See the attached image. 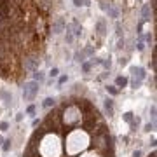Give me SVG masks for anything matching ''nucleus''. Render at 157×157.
I'll return each instance as SVG.
<instances>
[{
  "label": "nucleus",
  "mask_w": 157,
  "mask_h": 157,
  "mask_svg": "<svg viewBox=\"0 0 157 157\" xmlns=\"http://www.w3.org/2000/svg\"><path fill=\"white\" fill-rule=\"evenodd\" d=\"M136 49H138V51H143V49H145V44L140 40V42H138V45H136Z\"/></svg>",
  "instance_id": "obj_30"
},
{
  "label": "nucleus",
  "mask_w": 157,
  "mask_h": 157,
  "mask_svg": "<svg viewBox=\"0 0 157 157\" xmlns=\"http://www.w3.org/2000/svg\"><path fill=\"white\" fill-rule=\"evenodd\" d=\"M119 65H121V67H126V65H128V58H121V59H119Z\"/></svg>",
  "instance_id": "obj_29"
},
{
  "label": "nucleus",
  "mask_w": 157,
  "mask_h": 157,
  "mask_svg": "<svg viewBox=\"0 0 157 157\" xmlns=\"http://www.w3.org/2000/svg\"><path fill=\"white\" fill-rule=\"evenodd\" d=\"M124 47V39H119V42H117V49H122Z\"/></svg>",
  "instance_id": "obj_32"
},
{
  "label": "nucleus",
  "mask_w": 157,
  "mask_h": 157,
  "mask_svg": "<svg viewBox=\"0 0 157 157\" xmlns=\"http://www.w3.org/2000/svg\"><path fill=\"white\" fill-rule=\"evenodd\" d=\"M103 110H105V115H107V117H113L115 103H113L112 98H105V100H103Z\"/></svg>",
  "instance_id": "obj_4"
},
{
  "label": "nucleus",
  "mask_w": 157,
  "mask_h": 157,
  "mask_svg": "<svg viewBox=\"0 0 157 157\" xmlns=\"http://www.w3.org/2000/svg\"><path fill=\"white\" fill-rule=\"evenodd\" d=\"M73 59H75V61H77V63H84V61H87V59H86V56H84V52H82V51H77V52L73 54Z\"/></svg>",
  "instance_id": "obj_13"
},
{
  "label": "nucleus",
  "mask_w": 157,
  "mask_h": 157,
  "mask_svg": "<svg viewBox=\"0 0 157 157\" xmlns=\"http://www.w3.org/2000/svg\"><path fill=\"white\" fill-rule=\"evenodd\" d=\"M73 6L75 7H87L89 6V0H73Z\"/></svg>",
  "instance_id": "obj_18"
},
{
  "label": "nucleus",
  "mask_w": 157,
  "mask_h": 157,
  "mask_svg": "<svg viewBox=\"0 0 157 157\" xmlns=\"http://www.w3.org/2000/svg\"><path fill=\"white\" fill-rule=\"evenodd\" d=\"M0 147H2V150H4V152L7 154V152H9V150L12 148V140H11V138H7V140H4Z\"/></svg>",
  "instance_id": "obj_12"
},
{
  "label": "nucleus",
  "mask_w": 157,
  "mask_h": 157,
  "mask_svg": "<svg viewBox=\"0 0 157 157\" xmlns=\"http://www.w3.org/2000/svg\"><path fill=\"white\" fill-rule=\"evenodd\" d=\"M33 80L35 82H39V84H42L45 80V72H42V70H37V72L33 73Z\"/></svg>",
  "instance_id": "obj_10"
},
{
  "label": "nucleus",
  "mask_w": 157,
  "mask_h": 157,
  "mask_svg": "<svg viewBox=\"0 0 157 157\" xmlns=\"http://www.w3.org/2000/svg\"><path fill=\"white\" fill-rule=\"evenodd\" d=\"M129 84V78L128 77H124V75H119V77H115V87L117 89H124V87H128Z\"/></svg>",
  "instance_id": "obj_7"
},
{
  "label": "nucleus",
  "mask_w": 157,
  "mask_h": 157,
  "mask_svg": "<svg viewBox=\"0 0 157 157\" xmlns=\"http://www.w3.org/2000/svg\"><path fill=\"white\" fill-rule=\"evenodd\" d=\"M26 117V113L25 112H17L16 113V122H23V119Z\"/></svg>",
  "instance_id": "obj_25"
},
{
  "label": "nucleus",
  "mask_w": 157,
  "mask_h": 157,
  "mask_svg": "<svg viewBox=\"0 0 157 157\" xmlns=\"http://www.w3.org/2000/svg\"><path fill=\"white\" fill-rule=\"evenodd\" d=\"M82 52H84V56L86 58H89V56H93V54H94V47H86V49H82Z\"/></svg>",
  "instance_id": "obj_22"
},
{
  "label": "nucleus",
  "mask_w": 157,
  "mask_h": 157,
  "mask_svg": "<svg viewBox=\"0 0 157 157\" xmlns=\"http://www.w3.org/2000/svg\"><path fill=\"white\" fill-rule=\"evenodd\" d=\"M67 80H68V77H67V75H61V77L58 78V86H61V84H65V82H67Z\"/></svg>",
  "instance_id": "obj_28"
},
{
  "label": "nucleus",
  "mask_w": 157,
  "mask_h": 157,
  "mask_svg": "<svg viewBox=\"0 0 157 157\" xmlns=\"http://www.w3.org/2000/svg\"><path fill=\"white\" fill-rule=\"evenodd\" d=\"M80 68H82V72L84 73H89L91 68H93V65H91L89 61H84V63H80Z\"/></svg>",
  "instance_id": "obj_16"
},
{
  "label": "nucleus",
  "mask_w": 157,
  "mask_h": 157,
  "mask_svg": "<svg viewBox=\"0 0 157 157\" xmlns=\"http://www.w3.org/2000/svg\"><path fill=\"white\" fill-rule=\"evenodd\" d=\"M150 14H152L150 6H148V4H145V6L141 7V17H143V21H150Z\"/></svg>",
  "instance_id": "obj_8"
},
{
  "label": "nucleus",
  "mask_w": 157,
  "mask_h": 157,
  "mask_svg": "<svg viewBox=\"0 0 157 157\" xmlns=\"http://www.w3.org/2000/svg\"><path fill=\"white\" fill-rule=\"evenodd\" d=\"M105 89H107V93H108L110 96H117V94H119V89L115 87V86H107Z\"/></svg>",
  "instance_id": "obj_15"
},
{
  "label": "nucleus",
  "mask_w": 157,
  "mask_h": 157,
  "mask_svg": "<svg viewBox=\"0 0 157 157\" xmlns=\"http://www.w3.org/2000/svg\"><path fill=\"white\" fill-rule=\"evenodd\" d=\"M39 89H40V84L35 82V80H28L25 82L23 86V100L25 101H33L39 94Z\"/></svg>",
  "instance_id": "obj_2"
},
{
  "label": "nucleus",
  "mask_w": 157,
  "mask_h": 157,
  "mask_svg": "<svg viewBox=\"0 0 157 157\" xmlns=\"http://www.w3.org/2000/svg\"><path fill=\"white\" fill-rule=\"evenodd\" d=\"M65 26H67V25H65V19H63V17H58L56 21L52 23V33L59 35L61 32H65Z\"/></svg>",
  "instance_id": "obj_5"
},
{
  "label": "nucleus",
  "mask_w": 157,
  "mask_h": 157,
  "mask_svg": "<svg viewBox=\"0 0 157 157\" xmlns=\"http://www.w3.org/2000/svg\"><path fill=\"white\" fill-rule=\"evenodd\" d=\"M100 7H101V11L108 12V11H110V7H112V4H108V2H101V4H100Z\"/></svg>",
  "instance_id": "obj_23"
},
{
  "label": "nucleus",
  "mask_w": 157,
  "mask_h": 157,
  "mask_svg": "<svg viewBox=\"0 0 157 157\" xmlns=\"http://www.w3.org/2000/svg\"><path fill=\"white\" fill-rule=\"evenodd\" d=\"M9 128H11V124L7 122V121H0V131H2V133L9 131Z\"/></svg>",
  "instance_id": "obj_20"
},
{
  "label": "nucleus",
  "mask_w": 157,
  "mask_h": 157,
  "mask_svg": "<svg viewBox=\"0 0 157 157\" xmlns=\"http://www.w3.org/2000/svg\"><path fill=\"white\" fill-rule=\"evenodd\" d=\"M131 89H140V86L143 84V80L147 78V70L143 67H131Z\"/></svg>",
  "instance_id": "obj_1"
},
{
  "label": "nucleus",
  "mask_w": 157,
  "mask_h": 157,
  "mask_svg": "<svg viewBox=\"0 0 157 157\" xmlns=\"http://www.w3.org/2000/svg\"><path fill=\"white\" fill-rule=\"evenodd\" d=\"M133 119H135V113H133V112H124V113H122V121H124V122L129 124Z\"/></svg>",
  "instance_id": "obj_14"
},
{
  "label": "nucleus",
  "mask_w": 157,
  "mask_h": 157,
  "mask_svg": "<svg viewBox=\"0 0 157 157\" xmlns=\"http://www.w3.org/2000/svg\"><path fill=\"white\" fill-rule=\"evenodd\" d=\"M0 100H4L6 107H11L12 105V94L7 89H0Z\"/></svg>",
  "instance_id": "obj_6"
},
{
  "label": "nucleus",
  "mask_w": 157,
  "mask_h": 157,
  "mask_svg": "<svg viewBox=\"0 0 157 157\" xmlns=\"http://www.w3.org/2000/svg\"><path fill=\"white\" fill-rule=\"evenodd\" d=\"M96 30H98V33L100 35L107 33V26H105V21H103V19H100V21L96 23Z\"/></svg>",
  "instance_id": "obj_11"
},
{
  "label": "nucleus",
  "mask_w": 157,
  "mask_h": 157,
  "mask_svg": "<svg viewBox=\"0 0 157 157\" xmlns=\"http://www.w3.org/2000/svg\"><path fill=\"white\" fill-rule=\"evenodd\" d=\"M154 129H155V124L154 122H147L145 126H143V131H145V133H152Z\"/></svg>",
  "instance_id": "obj_19"
},
{
  "label": "nucleus",
  "mask_w": 157,
  "mask_h": 157,
  "mask_svg": "<svg viewBox=\"0 0 157 157\" xmlns=\"http://www.w3.org/2000/svg\"><path fill=\"white\" fill-rule=\"evenodd\" d=\"M58 75H59V68H56V67H54V68H52V70H51V72H49V77L56 78Z\"/></svg>",
  "instance_id": "obj_24"
},
{
  "label": "nucleus",
  "mask_w": 157,
  "mask_h": 157,
  "mask_svg": "<svg viewBox=\"0 0 157 157\" xmlns=\"http://www.w3.org/2000/svg\"><path fill=\"white\" fill-rule=\"evenodd\" d=\"M39 63H40L39 58H35V56L28 58V59H25V70L26 72H37L39 70Z\"/></svg>",
  "instance_id": "obj_3"
},
{
  "label": "nucleus",
  "mask_w": 157,
  "mask_h": 157,
  "mask_svg": "<svg viewBox=\"0 0 157 157\" xmlns=\"http://www.w3.org/2000/svg\"><path fill=\"white\" fill-rule=\"evenodd\" d=\"M155 117H157V107L155 105H152L150 107V122L155 124Z\"/></svg>",
  "instance_id": "obj_17"
},
{
  "label": "nucleus",
  "mask_w": 157,
  "mask_h": 157,
  "mask_svg": "<svg viewBox=\"0 0 157 157\" xmlns=\"http://www.w3.org/2000/svg\"><path fill=\"white\" fill-rule=\"evenodd\" d=\"M101 67L105 68V70H110L112 68V59L108 58V59H101Z\"/></svg>",
  "instance_id": "obj_21"
},
{
  "label": "nucleus",
  "mask_w": 157,
  "mask_h": 157,
  "mask_svg": "<svg viewBox=\"0 0 157 157\" xmlns=\"http://www.w3.org/2000/svg\"><path fill=\"white\" fill-rule=\"evenodd\" d=\"M40 122H42L40 119H33V122H32V126H33V128H37V126H40Z\"/></svg>",
  "instance_id": "obj_31"
},
{
  "label": "nucleus",
  "mask_w": 157,
  "mask_h": 157,
  "mask_svg": "<svg viewBox=\"0 0 157 157\" xmlns=\"http://www.w3.org/2000/svg\"><path fill=\"white\" fill-rule=\"evenodd\" d=\"M26 115H30V117H32V115H35V105H30L28 108H26Z\"/></svg>",
  "instance_id": "obj_26"
},
{
  "label": "nucleus",
  "mask_w": 157,
  "mask_h": 157,
  "mask_svg": "<svg viewBox=\"0 0 157 157\" xmlns=\"http://www.w3.org/2000/svg\"><path fill=\"white\" fill-rule=\"evenodd\" d=\"M56 105V98H51V96H47L44 101H42V108H52Z\"/></svg>",
  "instance_id": "obj_9"
},
{
  "label": "nucleus",
  "mask_w": 157,
  "mask_h": 157,
  "mask_svg": "<svg viewBox=\"0 0 157 157\" xmlns=\"http://www.w3.org/2000/svg\"><path fill=\"white\" fill-rule=\"evenodd\" d=\"M131 157H143V150H141V148H136V150H133Z\"/></svg>",
  "instance_id": "obj_27"
},
{
  "label": "nucleus",
  "mask_w": 157,
  "mask_h": 157,
  "mask_svg": "<svg viewBox=\"0 0 157 157\" xmlns=\"http://www.w3.org/2000/svg\"><path fill=\"white\" fill-rule=\"evenodd\" d=\"M2 141H4V138H2V135H0V145H2Z\"/></svg>",
  "instance_id": "obj_33"
}]
</instances>
